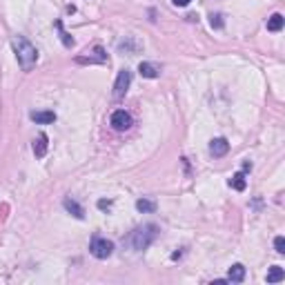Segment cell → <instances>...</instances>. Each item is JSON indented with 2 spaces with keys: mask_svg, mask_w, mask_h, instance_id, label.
Segmentation results:
<instances>
[{
  "mask_svg": "<svg viewBox=\"0 0 285 285\" xmlns=\"http://www.w3.org/2000/svg\"><path fill=\"white\" fill-rule=\"evenodd\" d=\"M11 45H14V52H16V58H18V65H20L25 71H32L34 65L38 60V52L34 47L32 42L27 40L22 36H14L11 38Z\"/></svg>",
  "mask_w": 285,
  "mask_h": 285,
  "instance_id": "obj_1",
  "label": "cell"
},
{
  "mask_svg": "<svg viewBox=\"0 0 285 285\" xmlns=\"http://www.w3.org/2000/svg\"><path fill=\"white\" fill-rule=\"evenodd\" d=\"M159 236V227L152 225V223H147V225H142V227H136L132 232V236H129V243H132L134 249H147L149 245L154 243V238Z\"/></svg>",
  "mask_w": 285,
  "mask_h": 285,
  "instance_id": "obj_2",
  "label": "cell"
},
{
  "mask_svg": "<svg viewBox=\"0 0 285 285\" xmlns=\"http://www.w3.org/2000/svg\"><path fill=\"white\" fill-rule=\"evenodd\" d=\"M89 252L94 254L96 259H109L111 252H114V243L107 241V238H94L89 245Z\"/></svg>",
  "mask_w": 285,
  "mask_h": 285,
  "instance_id": "obj_3",
  "label": "cell"
},
{
  "mask_svg": "<svg viewBox=\"0 0 285 285\" xmlns=\"http://www.w3.org/2000/svg\"><path fill=\"white\" fill-rule=\"evenodd\" d=\"M109 125L114 127L116 132H127V129L132 127V116H129L125 109H118V111H114V114H111Z\"/></svg>",
  "mask_w": 285,
  "mask_h": 285,
  "instance_id": "obj_4",
  "label": "cell"
},
{
  "mask_svg": "<svg viewBox=\"0 0 285 285\" xmlns=\"http://www.w3.org/2000/svg\"><path fill=\"white\" fill-rule=\"evenodd\" d=\"M129 83H132V71H127V69L118 71V78L114 83V98H123L129 89Z\"/></svg>",
  "mask_w": 285,
  "mask_h": 285,
  "instance_id": "obj_5",
  "label": "cell"
},
{
  "mask_svg": "<svg viewBox=\"0 0 285 285\" xmlns=\"http://www.w3.org/2000/svg\"><path fill=\"white\" fill-rule=\"evenodd\" d=\"M85 53H87V56H78V58H76L78 63H105V60H107L105 49H103V47H98V45H96V47L91 49V52L87 49Z\"/></svg>",
  "mask_w": 285,
  "mask_h": 285,
  "instance_id": "obj_6",
  "label": "cell"
},
{
  "mask_svg": "<svg viewBox=\"0 0 285 285\" xmlns=\"http://www.w3.org/2000/svg\"><path fill=\"white\" fill-rule=\"evenodd\" d=\"M227 149H230V142H227L225 138H214V141L210 142V154L214 156V159H221V156H225Z\"/></svg>",
  "mask_w": 285,
  "mask_h": 285,
  "instance_id": "obj_7",
  "label": "cell"
},
{
  "mask_svg": "<svg viewBox=\"0 0 285 285\" xmlns=\"http://www.w3.org/2000/svg\"><path fill=\"white\" fill-rule=\"evenodd\" d=\"M34 123H40V125H49V123L56 121V114L53 111H32L29 114Z\"/></svg>",
  "mask_w": 285,
  "mask_h": 285,
  "instance_id": "obj_8",
  "label": "cell"
},
{
  "mask_svg": "<svg viewBox=\"0 0 285 285\" xmlns=\"http://www.w3.org/2000/svg\"><path fill=\"white\" fill-rule=\"evenodd\" d=\"M245 279V267L241 263H236V265H232L230 267V274H227V281L230 283H241V281Z\"/></svg>",
  "mask_w": 285,
  "mask_h": 285,
  "instance_id": "obj_9",
  "label": "cell"
},
{
  "mask_svg": "<svg viewBox=\"0 0 285 285\" xmlns=\"http://www.w3.org/2000/svg\"><path fill=\"white\" fill-rule=\"evenodd\" d=\"M138 71H141L142 78H156L160 69L156 67L154 63H141V65H138Z\"/></svg>",
  "mask_w": 285,
  "mask_h": 285,
  "instance_id": "obj_10",
  "label": "cell"
},
{
  "mask_svg": "<svg viewBox=\"0 0 285 285\" xmlns=\"http://www.w3.org/2000/svg\"><path fill=\"white\" fill-rule=\"evenodd\" d=\"M34 154H36V159H42L45 154H47V136L40 134V136L34 141Z\"/></svg>",
  "mask_w": 285,
  "mask_h": 285,
  "instance_id": "obj_11",
  "label": "cell"
},
{
  "mask_svg": "<svg viewBox=\"0 0 285 285\" xmlns=\"http://www.w3.org/2000/svg\"><path fill=\"white\" fill-rule=\"evenodd\" d=\"M285 279V269L281 265H274V267H269L267 272V283H279V281Z\"/></svg>",
  "mask_w": 285,
  "mask_h": 285,
  "instance_id": "obj_12",
  "label": "cell"
},
{
  "mask_svg": "<svg viewBox=\"0 0 285 285\" xmlns=\"http://www.w3.org/2000/svg\"><path fill=\"white\" fill-rule=\"evenodd\" d=\"M65 210L71 212L76 218H85V210H83V207H80L76 201H71V198H65Z\"/></svg>",
  "mask_w": 285,
  "mask_h": 285,
  "instance_id": "obj_13",
  "label": "cell"
},
{
  "mask_svg": "<svg viewBox=\"0 0 285 285\" xmlns=\"http://www.w3.org/2000/svg\"><path fill=\"white\" fill-rule=\"evenodd\" d=\"M283 22H285L283 14H274V16H269V20H267V29L269 32H281V29H283Z\"/></svg>",
  "mask_w": 285,
  "mask_h": 285,
  "instance_id": "obj_14",
  "label": "cell"
},
{
  "mask_svg": "<svg viewBox=\"0 0 285 285\" xmlns=\"http://www.w3.org/2000/svg\"><path fill=\"white\" fill-rule=\"evenodd\" d=\"M245 174L243 172H238V174H234L232 178H230V187H232V190H236V192H243L245 190Z\"/></svg>",
  "mask_w": 285,
  "mask_h": 285,
  "instance_id": "obj_15",
  "label": "cell"
},
{
  "mask_svg": "<svg viewBox=\"0 0 285 285\" xmlns=\"http://www.w3.org/2000/svg\"><path fill=\"white\" fill-rule=\"evenodd\" d=\"M136 210L138 212H154V210H156V203L141 198V201H136Z\"/></svg>",
  "mask_w": 285,
  "mask_h": 285,
  "instance_id": "obj_16",
  "label": "cell"
},
{
  "mask_svg": "<svg viewBox=\"0 0 285 285\" xmlns=\"http://www.w3.org/2000/svg\"><path fill=\"white\" fill-rule=\"evenodd\" d=\"M56 29H58V32H60V38H63V42H65V45H67V47H71V45H74V40H71V38H69L67 36V34H65L63 32V22H56Z\"/></svg>",
  "mask_w": 285,
  "mask_h": 285,
  "instance_id": "obj_17",
  "label": "cell"
},
{
  "mask_svg": "<svg viewBox=\"0 0 285 285\" xmlns=\"http://www.w3.org/2000/svg\"><path fill=\"white\" fill-rule=\"evenodd\" d=\"M210 25L214 27V29H221V27H223V16H221V14H212V16H210Z\"/></svg>",
  "mask_w": 285,
  "mask_h": 285,
  "instance_id": "obj_18",
  "label": "cell"
},
{
  "mask_svg": "<svg viewBox=\"0 0 285 285\" xmlns=\"http://www.w3.org/2000/svg\"><path fill=\"white\" fill-rule=\"evenodd\" d=\"M274 248L279 254H285V238L283 236H276L274 238Z\"/></svg>",
  "mask_w": 285,
  "mask_h": 285,
  "instance_id": "obj_19",
  "label": "cell"
},
{
  "mask_svg": "<svg viewBox=\"0 0 285 285\" xmlns=\"http://www.w3.org/2000/svg\"><path fill=\"white\" fill-rule=\"evenodd\" d=\"M172 2H174L176 7H187L190 5V0H172Z\"/></svg>",
  "mask_w": 285,
  "mask_h": 285,
  "instance_id": "obj_20",
  "label": "cell"
},
{
  "mask_svg": "<svg viewBox=\"0 0 285 285\" xmlns=\"http://www.w3.org/2000/svg\"><path fill=\"white\" fill-rule=\"evenodd\" d=\"M111 203L109 201H98V207H101V210H107V207H109Z\"/></svg>",
  "mask_w": 285,
  "mask_h": 285,
  "instance_id": "obj_21",
  "label": "cell"
},
{
  "mask_svg": "<svg viewBox=\"0 0 285 285\" xmlns=\"http://www.w3.org/2000/svg\"><path fill=\"white\" fill-rule=\"evenodd\" d=\"M243 169H245V172H248V169H252V163H249V160H245V163H243Z\"/></svg>",
  "mask_w": 285,
  "mask_h": 285,
  "instance_id": "obj_22",
  "label": "cell"
}]
</instances>
